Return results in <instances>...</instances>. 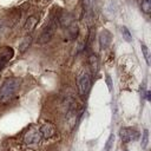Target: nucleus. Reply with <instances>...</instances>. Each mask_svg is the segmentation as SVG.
Here are the masks:
<instances>
[{
	"mask_svg": "<svg viewBox=\"0 0 151 151\" xmlns=\"http://www.w3.org/2000/svg\"><path fill=\"white\" fill-rule=\"evenodd\" d=\"M21 85V79L18 77H11L5 79L0 86V104H7L14 98Z\"/></svg>",
	"mask_w": 151,
	"mask_h": 151,
	"instance_id": "f257e3e1",
	"label": "nucleus"
},
{
	"mask_svg": "<svg viewBox=\"0 0 151 151\" xmlns=\"http://www.w3.org/2000/svg\"><path fill=\"white\" fill-rule=\"evenodd\" d=\"M90 87H91V74L87 71H85L78 78V90H79L80 97L84 98L87 94Z\"/></svg>",
	"mask_w": 151,
	"mask_h": 151,
	"instance_id": "f03ea898",
	"label": "nucleus"
},
{
	"mask_svg": "<svg viewBox=\"0 0 151 151\" xmlns=\"http://www.w3.org/2000/svg\"><path fill=\"white\" fill-rule=\"evenodd\" d=\"M119 137L124 143H130L139 138V132L132 127H122L119 130Z\"/></svg>",
	"mask_w": 151,
	"mask_h": 151,
	"instance_id": "7ed1b4c3",
	"label": "nucleus"
},
{
	"mask_svg": "<svg viewBox=\"0 0 151 151\" xmlns=\"http://www.w3.org/2000/svg\"><path fill=\"white\" fill-rule=\"evenodd\" d=\"M55 28H57L55 19H51V20H50V22H48V25H47V26L44 28V31L41 32V34H40V39H39V42L44 44V42L50 41V40H51V38H52V35H53V33H54V31H55Z\"/></svg>",
	"mask_w": 151,
	"mask_h": 151,
	"instance_id": "20e7f679",
	"label": "nucleus"
},
{
	"mask_svg": "<svg viewBox=\"0 0 151 151\" xmlns=\"http://www.w3.org/2000/svg\"><path fill=\"white\" fill-rule=\"evenodd\" d=\"M40 139H41V133L38 129H31L29 131L26 132V134L24 137V142L27 145H31V146L38 145Z\"/></svg>",
	"mask_w": 151,
	"mask_h": 151,
	"instance_id": "39448f33",
	"label": "nucleus"
},
{
	"mask_svg": "<svg viewBox=\"0 0 151 151\" xmlns=\"http://www.w3.org/2000/svg\"><path fill=\"white\" fill-rule=\"evenodd\" d=\"M39 131H40V133H41V137H44V138L47 139V138H51V137L54 136L57 129H55V126H54L52 123L47 122V123H45V124L41 125V127L39 129Z\"/></svg>",
	"mask_w": 151,
	"mask_h": 151,
	"instance_id": "423d86ee",
	"label": "nucleus"
},
{
	"mask_svg": "<svg viewBox=\"0 0 151 151\" xmlns=\"http://www.w3.org/2000/svg\"><path fill=\"white\" fill-rule=\"evenodd\" d=\"M111 40H112V35L107 29H103L99 33V46H100V48H103V50L107 48L109 45L111 44Z\"/></svg>",
	"mask_w": 151,
	"mask_h": 151,
	"instance_id": "0eeeda50",
	"label": "nucleus"
},
{
	"mask_svg": "<svg viewBox=\"0 0 151 151\" xmlns=\"http://www.w3.org/2000/svg\"><path fill=\"white\" fill-rule=\"evenodd\" d=\"M12 57H13V50L9 47L4 48V51L0 55V70H2L6 66V64L12 59Z\"/></svg>",
	"mask_w": 151,
	"mask_h": 151,
	"instance_id": "6e6552de",
	"label": "nucleus"
},
{
	"mask_svg": "<svg viewBox=\"0 0 151 151\" xmlns=\"http://www.w3.org/2000/svg\"><path fill=\"white\" fill-rule=\"evenodd\" d=\"M88 64L91 66V71H92V74H97L98 72V58L96 54H91L88 57Z\"/></svg>",
	"mask_w": 151,
	"mask_h": 151,
	"instance_id": "1a4fd4ad",
	"label": "nucleus"
},
{
	"mask_svg": "<svg viewBox=\"0 0 151 151\" xmlns=\"http://www.w3.org/2000/svg\"><path fill=\"white\" fill-rule=\"evenodd\" d=\"M66 33L68 35L70 39H74L78 34V25L76 22H72L67 26V29H66Z\"/></svg>",
	"mask_w": 151,
	"mask_h": 151,
	"instance_id": "9d476101",
	"label": "nucleus"
},
{
	"mask_svg": "<svg viewBox=\"0 0 151 151\" xmlns=\"http://www.w3.org/2000/svg\"><path fill=\"white\" fill-rule=\"evenodd\" d=\"M37 22H38V19H37L35 17H29V18L27 19L26 24H25V27H24L25 31H26V32H32V31L34 29Z\"/></svg>",
	"mask_w": 151,
	"mask_h": 151,
	"instance_id": "9b49d317",
	"label": "nucleus"
},
{
	"mask_svg": "<svg viewBox=\"0 0 151 151\" xmlns=\"http://www.w3.org/2000/svg\"><path fill=\"white\" fill-rule=\"evenodd\" d=\"M31 42H32V37H31V35H26V37L22 39V41L20 42V45H19V51H20L21 53H24V52L29 47Z\"/></svg>",
	"mask_w": 151,
	"mask_h": 151,
	"instance_id": "f8f14e48",
	"label": "nucleus"
},
{
	"mask_svg": "<svg viewBox=\"0 0 151 151\" xmlns=\"http://www.w3.org/2000/svg\"><path fill=\"white\" fill-rule=\"evenodd\" d=\"M59 21L63 26H68L70 24H72V15L68 14V13H63L60 17H59Z\"/></svg>",
	"mask_w": 151,
	"mask_h": 151,
	"instance_id": "ddd939ff",
	"label": "nucleus"
},
{
	"mask_svg": "<svg viewBox=\"0 0 151 151\" xmlns=\"http://www.w3.org/2000/svg\"><path fill=\"white\" fill-rule=\"evenodd\" d=\"M113 143H114V134L111 133L105 143V146H104V151H111V149L113 147Z\"/></svg>",
	"mask_w": 151,
	"mask_h": 151,
	"instance_id": "4468645a",
	"label": "nucleus"
},
{
	"mask_svg": "<svg viewBox=\"0 0 151 151\" xmlns=\"http://www.w3.org/2000/svg\"><path fill=\"white\" fill-rule=\"evenodd\" d=\"M140 48H142V52H143V55L145 58V61L147 65H150V54H149V48L147 46L144 44V42H140Z\"/></svg>",
	"mask_w": 151,
	"mask_h": 151,
	"instance_id": "2eb2a0df",
	"label": "nucleus"
},
{
	"mask_svg": "<svg viewBox=\"0 0 151 151\" xmlns=\"http://www.w3.org/2000/svg\"><path fill=\"white\" fill-rule=\"evenodd\" d=\"M147 144H149V131L147 130H144L143 131V136H142V142H140L142 149H146Z\"/></svg>",
	"mask_w": 151,
	"mask_h": 151,
	"instance_id": "dca6fc26",
	"label": "nucleus"
},
{
	"mask_svg": "<svg viewBox=\"0 0 151 151\" xmlns=\"http://www.w3.org/2000/svg\"><path fill=\"white\" fill-rule=\"evenodd\" d=\"M122 35H123V38H124V40H125V41H127V42L132 41V35H131L130 31H129L125 26H123V27H122Z\"/></svg>",
	"mask_w": 151,
	"mask_h": 151,
	"instance_id": "f3484780",
	"label": "nucleus"
},
{
	"mask_svg": "<svg viewBox=\"0 0 151 151\" xmlns=\"http://www.w3.org/2000/svg\"><path fill=\"white\" fill-rule=\"evenodd\" d=\"M142 11L146 14L151 12V0H142Z\"/></svg>",
	"mask_w": 151,
	"mask_h": 151,
	"instance_id": "a211bd4d",
	"label": "nucleus"
},
{
	"mask_svg": "<svg viewBox=\"0 0 151 151\" xmlns=\"http://www.w3.org/2000/svg\"><path fill=\"white\" fill-rule=\"evenodd\" d=\"M106 85H107L109 91L111 92L112 91V80H111V77L109 74H106Z\"/></svg>",
	"mask_w": 151,
	"mask_h": 151,
	"instance_id": "6ab92c4d",
	"label": "nucleus"
},
{
	"mask_svg": "<svg viewBox=\"0 0 151 151\" xmlns=\"http://www.w3.org/2000/svg\"><path fill=\"white\" fill-rule=\"evenodd\" d=\"M144 96H145V97H146V100H149V101H150V100H151V92H150V91H146V92H145V94H144Z\"/></svg>",
	"mask_w": 151,
	"mask_h": 151,
	"instance_id": "aec40b11",
	"label": "nucleus"
},
{
	"mask_svg": "<svg viewBox=\"0 0 151 151\" xmlns=\"http://www.w3.org/2000/svg\"><path fill=\"white\" fill-rule=\"evenodd\" d=\"M123 151H129V150H127V149H125V150H123Z\"/></svg>",
	"mask_w": 151,
	"mask_h": 151,
	"instance_id": "412c9836",
	"label": "nucleus"
}]
</instances>
